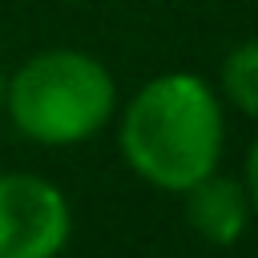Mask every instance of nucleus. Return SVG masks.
<instances>
[{
    "label": "nucleus",
    "mask_w": 258,
    "mask_h": 258,
    "mask_svg": "<svg viewBox=\"0 0 258 258\" xmlns=\"http://www.w3.org/2000/svg\"><path fill=\"white\" fill-rule=\"evenodd\" d=\"M222 93L234 109L258 121V40L238 44L222 60Z\"/></svg>",
    "instance_id": "nucleus-5"
},
{
    "label": "nucleus",
    "mask_w": 258,
    "mask_h": 258,
    "mask_svg": "<svg viewBox=\"0 0 258 258\" xmlns=\"http://www.w3.org/2000/svg\"><path fill=\"white\" fill-rule=\"evenodd\" d=\"M250 198L238 177L206 173L185 189V222L210 246H234L250 226Z\"/></svg>",
    "instance_id": "nucleus-4"
},
{
    "label": "nucleus",
    "mask_w": 258,
    "mask_h": 258,
    "mask_svg": "<svg viewBox=\"0 0 258 258\" xmlns=\"http://www.w3.org/2000/svg\"><path fill=\"white\" fill-rule=\"evenodd\" d=\"M117 105L109 69L81 48H44L4 85V113L36 145H81L105 129Z\"/></svg>",
    "instance_id": "nucleus-2"
},
{
    "label": "nucleus",
    "mask_w": 258,
    "mask_h": 258,
    "mask_svg": "<svg viewBox=\"0 0 258 258\" xmlns=\"http://www.w3.org/2000/svg\"><path fill=\"white\" fill-rule=\"evenodd\" d=\"M4 85H8V81H4V73H0V113H4Z\"/></svg>",
    "instance_id": "nucleus-7"
},
{
    "label": "nucleus",
    "mask_w": 258,
    "mask_h": 258,
    "mask_svg": "<svg viewBox=\"0 0 258 258\" xmlns=\"http://www.w3.org/2000/svg\"><path fill=\"white\" fill-rule=\"evenodd\" d=\"M117 145L141 181L185 194L194 181L218 169L222 101L194 73L153 77L129 97Z\"/></svg>",
    "instance_id": "nucleus-1"
},
{
    "label": "nucleus",
    "mask_w": 258,
    "mask_h": 258,
    "mask_svg": "<svg viewBox=\"0 0 258 258\" xmlns=\"http://www.w3.org/2000/svg\"><path fill=\"white\" fill-rule=\"evenodd\" d=\"M69 230V202L48 177L0 173V258H56Z\"/></svg>",
    "instance_id": "nucleus-3"
},
{
    "label": "nucleus",
    "mask_w": 258,
    "mask_h": 258,
    "mask_svg": "<svg viewBox=\"0 0 258 258\" xmlns=\"http://www.w3.org/2000/svg\"><path fill=\"white\" fill-rule=\"evenodd\" d=\"M242 185H246L250 210L258 214V137H254V145H250V153H246V177H242Z\"/></svg>",
    "instance_id": "nucleus-6"
}]
</instances>
